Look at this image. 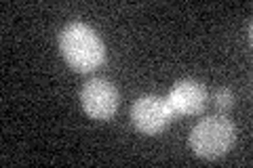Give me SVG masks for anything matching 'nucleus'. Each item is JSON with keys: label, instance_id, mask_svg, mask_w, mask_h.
I'll return each mask as SVG.
<instances>
[{"label": "nucleus", "instance_id": "1", "mask_svg": "<svg viewBox=\"0 0 253 168\" xmlns=\"http://www.w3.org/2000/svg\"><path fill=\"white\" fill-rule=\"evenodd\" d=\"M59 53L72 69L81 74L95 71L106 61V46L91 26L74 21L59 34Z\"/></svg>", "mask_w": 253, "mask_h": 168}, {"label": "nucleus", "instance_id": "2", "mask_svg": "<svg viewBox=\"0 0 253 168\" xmlns=\"http://www.w3.org/2000/svg\"><path fill=\"white\" fill-rule=\"evenodd\" d=\"M234 124L224 116L203 118L190 131V147L203 160H217L234 145Z\"/></svg>", "mask_w": 253, "mask_h": 168}, {"label": "nucleus", "instance_id": "3", "mask_svg": "<svg viewBox=\"0 0 253 168\" xmlns=\"http://www.w3.org/2000/svg\"><path fill=\"white\" fill-rule=\"evenodd\" d=\"M175 118L167 97H156V95H144L133 101L131 105V120L135 129L144 134H158L169 126Z\"/></svg>", "mask_w": 253, "mask_h": 168}, {"label": "nucleus", "instance_id": "4", "mask_svg": "<svg viewBox=\"0 0 253 168\" xmlns=\"http://www.w3.org/2000/svg\"><path fill=\"white\" fill-rule=\"evenodd\" d=\"M81 105L93 120H112L118 109L116 86L104 78L86 80L81 91Z\"/></svg>", "mask_w": 253, "mask_h": 168}, {"label": "nucleus", "instance_id": "5", "mask_svg": "<svg viewBox=\"0 0 253 168\" xmlns=\"http://www.w3.org/2000/svg\"><path fill=\"white\" fill-rule=\"evenodd\" d=\"M209 93L199 80H179L167 95V103L175 116H194L201 114L207 105Z\"/></svg>", "mask_w": 253, "mask_h": 168}, {"label": "nucleus", "instance_id": "6", "mask_svg": "<svg viewBox=\"0 0 253 168\" xmlns=\"http://www.w3.org/2000/svg\"><path fill=\"white\" fill-rule=\"evenodd\" d=\"M213 103L219 107V109H230L232 103H234V95L230 89H226V86H221L213 93Z\"/></svg>", "mask_w": 253, "mask_h": 168}]
</instances>
